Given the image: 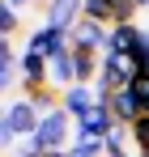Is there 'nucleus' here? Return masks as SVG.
Listing matches in <instances>:
<instances>
[{
    "label": "nucleus",
    "mask_w": 149,
    "mask_h": 157,
    "mask_svg": "<svg viewBox=\"0 0 149 157\" xmlns=\"http://www.w3.org/2000/svg\"><path fill=\"white\" fill-rule=\"evenodd\" d=\"M73 136H77V119L64 110V106H60V110L43 115L38 132L26 140V149H30V153H38V157H47V153H60V149H68V144H73Z\"/></svg>",
    "instance_id": "obj_1"
},
{
    "label": "nucleus",
    "mask_w": 149,
    "mask_h": 157,
    "mask_svg": "<svg viewBox=\"0 0 149 157\" xmlns=\"http://www.w3.org/2000/svg\"><path fill=\"white\" fill-rule=\"evenodd\" d=\"M38 123H43V115L34 110V102L30 98H17V102L4 106V123H0V140H17V136H34L38 132Z\"/></svg>",
    "instance_id": "obj_2"
},
{
    "label": "nucleus",
    "mask_w": 149,
    "mask_h": 157,
    "mask_svg": "<svg viewBox=\"0 0 149 157\" xmlns=\"http://www.w3.org/2000/svg\"><path fill=\"white\" fill-rule=\"evenodd\" d=\"M26 47H30V51H38L43 59H55V55L73 51V34H68V30H55V26H47V21H43L38 30H30Z\"/></svg>",
    "instance_id": "obj_3"
},
{
    "label": "nucleus",
    "mask_w": 149,
    "mask_h": 157,
    "mask_svg": "<svg viewBox=\"0 0 149 157\" xmlns=\"http://www.w3.org/2000/svg\"><path fill=\"white\" fill-rule=\"evenodd\" d=\"M115 132V115H111V102H94L81 119H77V136H90V140H107Z\"/></svg>",
    "instance_id": "obj_4"
},
{
    "label": "nucleus",
    "mask_w": 149,
    "mask_h": 157,
    "mask_svg": "<svg viewBox=\"0 0 149 157\" xmlns=\"http://www.w3.org/2000/svg\"><path fill=\"white\" fill-rule=\"evenodd\" d=\"M43 9H47V26L68 30V34L85 21V0H47Z\"/></svg>",
    "instance_id": "obj_5"
},
{
    "label": "nucleus",
    "mask_w": 149,
    "mask_h": 157,
    "mask_svg": "<svg viewBox=\"0 0 149 157\" xmlns=\"http://www.w3.org/2000/svg\"><path fill=\"white\" fill-rule=\"evenodd\" d=\"M107 43H111V26H98V21H81L73 30V51H94L107 55Z\"/></svg>",
    "instance_id": "obj_6"
},
{
    "label": "nucleus",
    "mask_w": 149,
    "mask_h": 157,
    "mask_svg": "<svg viewBox=\"0 0 149 157\" xmlns=\"http://www.w3.org/2000/svg\"><path fill=\"white\" fill-rule=\"evenodd\" d=\"M111 115H115V123L132 128V123L145 115V106H141V98H136L132 89H119V94H111Z\"/></svg>",
    "instance_id": "obj_7"
},
{
    "label": "nucleus",
    "mask_w": 149,
    "mask_h": 157,
    "mask_svg": "<svg viewBox=\"0 0 149 157\" xmlns=\"http://www.w3.org/2000/svg\"><path fill=\"white\" fill-rule=\"evenodd\" d=\"M98 102V94H94V85H73V89H64V98H60V106L73 115V119H81L90 106Z\"/></svg>",
    "instance_id": "obj_8"
},
{
    "label": "nucleus",
    "mask_w": 149,
    "mask_h": 157,
    "mask_svg": "<svg viewBox=\"0 0 149 157\" xmlns=\"http://www.w3.org/2000/svg\"><path fill=\"white\" fill-rule=\"evenodd\" d=\"M51 85H55L60 94L77 85V55H73V51H64V55L51 59Z\"/></svg>",
    "instance_id": "obj_9"
},
{
    "label": "nucleus",
    "mask_w": 149,
    "mask_h": 157,
    "mask_svg": "<svg viewBox=\"0 0 149 157\" xmlns=\"http://www.w3.org/2000/svg\"><path fill=\"white\" fill-rule=\"evenodd\" d=\"M136 43H141V26H111V43H107V51L132 55V51H136Z\"/></svg>",
    "instance_id": "obj_10"
},
{
    "label": "nucleus",
    "mask_w": 149,
    "mask_h": 157,
    "mask_svg": "<svg viewBox=\"0 0 149 157\" xmlns=\"http://www.w3.org/2000/svg\"><path fill=\"white\" fill-rule=\"evenodd\" d=\"M26 98L34 102L38 115H51V110H60V98H64V94H60L55 85H43V89H34V94H26Z\"/></svg>",
    "instance_id": "obj_11"
},
{
    "label": "nucleus",
    "mask_w": 149,
    "mask_h": 157,
    "mask_svg": "<svg viewBox=\"0 0 149 157\" xmlns=\"http://www.w3.org/2000/svg\"><path fill=\"white\" fill-rule=\"evenodd\" d=\"M68 157H107V140H90V136H73Z\"/></svg>",
    "instance_id": "obj_12"
},
{
    "label": "nucleus",
    "mask_w": 149,
    "mask_h": 157,
    "mask_svg": "<svg viewBox=\"0 0 149 157\" xmlns=\"http://www.w3.org/2000/svg\"><path fill=\"white\" fill-rule=\"evenodd\" d=\"M136 0H111V26H136L132 17H136Z\"/></svg>",
    "instance_id": "obj_13"
},
{
    "label": "nucleus",
    "mask_w": 149,
    "mask_h": 157,
    "mask_svg": "<svg viewBox=\"0 0 149 157\" xmlns=\"http://www.w3.org/2000/svg\"><path fill=\"white\" fill-rule=\"evenodd\" d=\"M17 30H22V13L9 9V4H0V34H4V43H13Z\"/></svg>",
    "instance_id": "obj_14"
},
{
    "label": "nucleus",
    "mask_w": 149,
    "mask_h": 157,
    "mask_svg": "<svg viewBox=\"0 0 149 157\" xmlns=\"http://www.w3.org/2000/svg\"><path fill=\"white\" fill-rule=\"evenodd\" d=\"M85 21L111 26V0H85Z\"/></svg>",
    "instance_id": "obj_15"
},
{
    "label": "nucleus",
    "mask_w": 149,
    "mask_h": 157,
    "mask_svg": "<svg viewBox=\"0 0 149 157\" xmlns=\"http://www.w3.org/2000/svg\"><path fill=\"white\" fill-rule=\"evenodd\" d=\"M132 144H136V153H149V115H141L136 123H132Z\"/></svg>",
    "instance_id": "obj_16"
},
{
    "label": "nucleus",
    "mask_w": 149,
    "mask_h": 157,
    "mask_svg": "<svg viewBox=\"0 0 149 157\" xmlns=\"http://www.w3.org/2000/svg\"><path fill=\"white\" fill-rule=\"evenodd\" d=\"M132 64H136V72H149V30H141V43L132 51Z\"/></svg>",
    "instance_id": "obj_17"
},
{
    "label": "nucleus",
    "mask_w": 149,
    "mask_h": 157,
    "mask_svg": "<svg viewBox=\"0 0 149 157\" xmlns=\"http://www.w3.org/2000/svg\"><path fill=\"white\" fill-rule=\"evenodd\" d=\"M136 98H141V106H145V115H149V72H136L132 77V85H128Z\"/></svg>",
    "instance_id": "obj_18"
},
{
    "label": "nucleus",
    "mask_w": 149,
    "mask_h": 157,
    "mask_svg": "<svg viewBox=\"0 0 149 157\" xmlns=\"http://www.w3.org/2000/svg\"><path fill=\"white\" fill-rule=\"evenodd\" d=\"M128 136H132V132H128L124 123H115V132L107 136V149H128Z\"/></svg>",
    "instance_id": "obj_19"
},
{
    "label": "nucleus",
    "mask_w": 149,
    "mask_h": 157,
    "mask_svg": "<svg viewBox=\"0 0 149 157\" xmlns=\"http://www.w3.org/2000/svg\"><path fill=\"white\" fill-rule=\"evenodd\" d=\"M107 157H132L128 149H107Z\"/></svg>",
    "instance_id": "obj_20"
},
{
    "label": "nucleus",
    "mask_w": 149,
    "mask_h": 157,
    "mask_svg": "<svg viewBox=\"0 0 149 157\" xmlns=\"http://www.w3.org/2000/svg\"><path fill=\"white\" fill-rule=\"evenodd\" d=\"M4 4H9V9H17V13H22V4H30V0H4Z\"/></svg>",
    "instance_id": "obj_21"
},
{
    "label": "nucleus",
    "mask_w": 149,
    "mask_h": 157,
    "mask_svg": "<svg viewBox=\"0 0 149 157\" xmlns=\"http://www.w3.org/2000/svg\"><path fill=\"white\" fill-rule=\"evenodd\" d=\"M17 157H38V153H30V149H22V153H17Z\"/></svg>",
    "instance_id": "obj_22"
},
{
    "label": "nucleus",
    "mask_w": 149,
    "mask_h": 157,
    "mask_svg": "<svg viewBox=\"0 0 149 157\" xmlns=\"http://www.w3.org/2000/svg\"><path fill=\"white\" fill-rule=\"evenodd\" d=\"M136 4H141V9H149V0H136Z\"/></svg>",
    "instance_id": "obj_23"
},
{
    "label": "nucleus",
    "mask_w": 149,
    "mask_h": 157,
    "mask_svg": "<svg viewBox=\"0 0 149 157\" xmlns=\"http://www.w3.org/2000/svg\"><path fill=\"white\" fill-rule=\"evenodd\" d=\"M136 157H149V153H136Z\"/></svg>",
    "instance_id": "obj_24"
}]
</instances>
